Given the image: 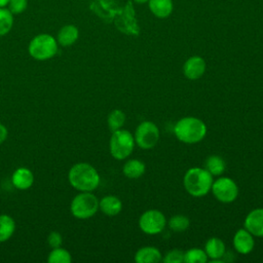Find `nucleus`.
I'll return each mask as SVG.
<instances>
[{
    "mask_svg": "<svg viewBox=\"0 0 263 263\" xmlns=\"http://www.w3.org/2000/svg\"><path fill=\"white\" fill-rule=\"evenodd\" d=\"M70 185L80 192H92L100 185L98 171L87 162H78L71 166L68 173Z\"/></svg>",
    "mask_w": 263,
    "mask_h": 263,
    "instance_id": "nucleus-1",
    "label": "nucleus"
},
{
    "mask_svg": "<svg viewBox=\"0 0 263 263\" xmlns=\"http://www.w3.org/2000/svg\"><path fill=\"white\" fill-rule=\"evenodd\" d=\"M174 134L182 143L196 144L204 139L206 135V125L197 117L186 116L176 122Z\"/></svg>",
    "mask_w": 263,
    "mask_h": 263,
    "instance_id": "nucleus-2",
    "label": "nucleus"
},
{
    "mask_svg": "<svg viewBox=\"0 0 263 263\" xmlns=\"http://www.w3.org/2000/svg\"><path fill=\"white\" fill-rule=\"evenodd\" d=\"M213 176L204 167H191L183 178V185L188 194L193 197H202L206 195L212 188Z\"/></svg>",
    "mask_w": 263,
    "mask_h": 263,
    "instance_id": "nucleus-3",
    "label": "nucleus"
},
{
    "mask_svg": "<svg viewBox=\"0 0 263 263\" xmlns=\"http://www.w3.org/2000/svg\"><path fill=\"white\" fill-rule=\"evenodd\" d=\"M136 146L134 135L127 129H117L112 132L109 141V150L113 158L117 160L126 159Z\"/></svg>",
    "mask_w": 263,
    "mask_h": 263,
    "instance_id": "nucleus-4",
    "label": "nucleus"
},
{
    "mask_svg": "<svg viewBox=\"0 0 263 263\" xmlns=\"http://www.w3.org/2000/svg\"><path fill=\"white\" fill-rule=\"evenodd\" d=\"M29 54L36 61H47L58 52L57 39L46 33L33 37L28 46Z\"/></svg>",
    "mask_w": 263,
    "mask_h": 263,
    "instance_id": "nucleus-5",
    "label": "nucleus"
},
{
    "mask_svg": "<svg viewBox=\"0 0 263 263\" xmlns=\"http://www.w3.org/2000/svg\"><path fill=\"white\" fill-rule=\"evenodd\" d=\"M98 211L99 199L92 192H80L70 203V212L76 219H89L93 217Z\"/></svg>",
    "mask_w": 263,
    "mask_h": 263,
    "instance_id": "nucleus-6",
    "label": "nucleus"
},
{
    "mask_svg": "<svg viewBox=\"0 0 263 263\" xmlns=\"http://www.w3.org/2000/svg\"><path fill=\"white\" fill-rule=\"evenodd\" d=\"M134 138L138 147L144 150H150L157 145L160 138V132L154 122L145 120L137 126Z\"/></svg>",
    "mask_w": 263,
    "mask_h": 263,
    "instance_id": "nucleus-7",
    "label": "nucleus"
},
{
    "mask_svg": "<svg viewBox=\"0 0 263 263\" xmlns=\"http://www.w3.org/2000/svg\"><path fill=\"white\" fill-rule=\"evenodd\" d=\"M164 214L158 210H148L139 218V227L145 234L156 235L163 231L166 226Z\"/></svg>",
    "mask_w": 263,
    "mask_h": 263,
    "instance_id": "nucleus-8",
    "label": "nucleus"
},
{
    "mask_svg": "<svg viewBox=\"0 0 263 263\" xmlns=\"http://www.w3.org/2000/svg\"><path fill=\"white\" fill-rule=\"evenodd\" d=\"M211 191L215 198L222 203L233 202L238 196V186L229 177H220L214 180Z\"/></svg>",
    "mask_w": 263,
    "mask_h": 263,
    "instance_id": "nucleus-9",
    "label": "nucleus"
},
{
    "mask_svg": "<svg viewBox=\"0 0 263 263\" xmlns=\"http://www.w3.org/2000/svg\"><path fill=\"white\" fill-rule=\"evenodd\" d=\"M117 16L115 18V26L119 31L127 35H138L139 34V26L135 18L134 9L132 3L128 2L125 8L122 11H118Z\"/></svg>",
    "mask_w": 263,
    "mask_h": 263,
    "instance_id": "nucleus-10",
    "label": "nucleus"
},
{
    "mask_svg": "<svg viewBox=\"0 0 263 263\" xmlns=\"http://www.w3.org/2000/svg\"><path fill=\"white\" fill-rule=\"evenodd\" d=\"M205 61L199 55L188 58L183 65V74L189 80H197L202 77L205 72Z\"/></svg>",
    "mask_w": 263,
    "mask_h": 263,
    "instance_id": "nucleus-11",
    "label": "nucleus"
},
{
    "mask_svg": "<svg viewBox=\"0 0 263 263\" xmlns=\"http://www.w3.org/2000/svg\"><path fill=\"white\" fill-rule=\"evenodd\" d=\"M232 243L237 253L241 255H247L254 250V235L251 232H249L245 227L240 228L234 233Z\"/></svg>",
    "mask_w": 263,
    "mask_h": 263,
    "instance_id": "nucleus-12",
    "label": "nucleus"
},
{
    "mask_svg": "<svg viewBox=\"0 0 263 263\" xmlns=\"http://www.w3.org/2000/svg\"><path fill=\"white\" fill-rule=\"evenodd\" d=\"M243 226L254 237H263V208L252 210L246 216Z\"/></svg>",
    "mask_w": 263,
    "mask_h": 263,
    "instance_id": "nucleus-13",
    "label": "nucleus"
},
{
    "mask_svg": "<svg viewBox=\"0 0 263 263\" xmlns=\"http://www.w3.org/2000/svg\"><path fill=\"white\" fill-rule=\"evenodd\" d=\"M11 183L18 190H27L34 184V175L28 167H18L12 173Z\"/></svg>",
    "mask_w": 263,
    "mask_h": 263,
    "instance_id": "nucleus-14",
    "label": "nucleus"
},
{
    "mask_svg": "<svg viewBox=\"0 0 263 263\" xmlns=\"http://www.w3.org/2000/svg\"><path fill=\"white\" fill-rule=\"evenodd\" d=\"M99 210L108 217H114L121 212L122 202L115 195H106L99 200Z\"/></svg>",
    "mask_w": 263,
    "mask_h": 263,
    "instance_id": "nucleus-15",
    "label": "nucleus"
},
{
    "mask_svg": "<svg viewBox=\"0 0 263 263\" xmlns=\"http://www.w3.org/2000/svg\"><path fill=\"white\" fill-rule=\"evenodd\" d=\"M204 252L209 259L212 261H220L222 257H224L226 253V247L224 241L219 237H211L205 241Z\"/></svg>",
    "mask_w": 263,
    "mask_h": 263,
    "instance_id": "nucleus-16",
    "label": "nucleus"
},
{
    "mask_svg": "<svg viewBox=\"0 0 263 263\" xmlns=\"http://www.w3.org/2000/svg\"><path fill=\"white\" fill-rule=\"evenodd\" d=\"M135 261L137 263H157L162 261V254L155 247H142L136 252Z\"/></svg>",
    "mask_w": 263,
    "mask_h": 263,
    "instance_id": "nucleus-17",
    "label": "nucleus"
},
{
    "mask_svg": "<svg viewBox=\"0 0 263 263\" xmlns=\"http://www.w3.org/2000/svg\"><path fill=\"white\" fill-rule=\"evenodd\" d=\"M79 37V30L74 25H65L63 26L58 34H57V41L58 44L64 47H68L73 45Z\"/></svg>",
    "mask_w": 263,
    "mask_h": 263,
    "instance_id": "nucleus-18",
    "label": "nucleus"
},
{
    "mask_svg": "<svg viewBox=\"0 0 263 263\" xmlns=\"http://www.w3.org/2000/svg\"><path fill=\"white\" fill-rule=\"evenodd\" d=\"M148 6L150 11L159 18L170 16L174 8L172 0H149Z\"/></svg>",
    "mask_w": 263,
    "mask_h": 263,
    "instance_id": "nucleus-19",
    "label": "nucleus"
},
{
    "mask_svg": "<svg viewBox=\"0 0 263 263\" xmlns=\"http://www.w3.org/2000/svg\"><path fill=\"white\" fill-rule=\"evenodd\" d=\"M145 171V163L140 159L135 158L127 159L122 166V173L128 179H138L144 175Z\"/></svg>",
    "mask_w": 263,
    "mask_h": 263,
    "instance_id": "nucleus-20",
    "label": "nucleus"
},
{
    "mask_svg": "<svg viewBox=\"0 0 263 263\" xmlns=\"http://www.w3.org/2000/svg\"><path fill=\"white\" fill-rule=\"evenodd\" d=\"M204 168L213 177H220L226 170V162L219 155H211L205 159Z\"/></svg>",
    "mask_w": 263,
    "mask_h": 263,
    "instance_id": "nucleus-21",
    "label": "nucleus"
},
{
    "mask_svg": "<svg viewBox=\"0 0 263 263\" xmlns=\"http://www.w3.org/2000/svg\"><path fill=\"white\" fill-rule=\"evenodd\" d=\"M15 230V222L12 217L6 214L0 215V243L7 241Z\"/></svg>",
    "mask_w": 263,
    "mask_h": 263,
    "instance_id": "nucleus-22",
    "label": "nucleus"
},
{
    "mask_svg": "<svg viewBox=\"0 0 263 263\" xmlns=\"http://www.w3.org/2000/svg\"><path fill=\"white\" fill-rule=\"evenodd\" d=\"M125 120H126V116L124 112L119 109H114L109 113L107 117V124L109 129L111 132H114L122 128Z\"/></svg>",
    "mask_w": 263,
    "mask_h": 263,
    "instance_id": "nucleus-23",
    "label": "nucleus"
},
{
    "mask_svg": "<svg viewBox=\"0 0 263 263\" xmlns=\"http://www.w3.org/2000/svg\"><path fill=\"white\" fill-rule=\"evenodd\" d=\"M166 224L168 225L170 229L174 232H184L189 228L190 220L188 219V217L184 215L177 214L172 216Z\"/></svg>",
    "mask_w": 263,
    "mask_h": 263,
    "instance_id": "nucleus-24",
    "label": "nucleus"
},
{
    "mask_svg": "<svg viewBox=\"0 0 263 263\" xmlns=\"http://www.w3.org/2000/svg\"><path fill=\"white\" fill-rule=\"evenodd\" d=\"M72 256L70 252L61 247L51 249L47 256L48 263H71Z\"/></svg>",
    "mask_w": 263,
    "mask_h": 263,
    "instance_id": "nucleus-25",
    "label": "nucleus"
},
{
    "mask_svg": "<svg viewBox=\"0 0 263 263\" xmlns=\"http://www.w3.org/2000/svg\"><path fill=\"white\" fill-rule=\"evenodd\" d=\"M13 26V14L6 8H0V37L8 34Z\"/></svg>",
    "mask_w": 263,
    "mask_h": 263,
    "instance_id": "nucleus-26",
    "label": "nucleus"
},
{
    "mask_svg": "<svg viewBox=\"0 0 263 263\" xmlns=\"http://www.w3.org/2000/svg\"><path fill=\"white\" fill-rule=\"evenodd\" d=\"M209 258L204 250L199 248H192L184 252V262L185 263H205Z\"/></svg>",
    "mask_w": 263,
    "mask_h": 263,
    "instance_id": "nucleus-27",
    "label": "nucleus"
},
{
    "mask_svg": "<svg viewBox=\"0 0 263 263\" xmlns=\"http://www.w3.org/2000/svg\"><path fill=\"white\" fill-rule=\"evenodd\" d=\"M164 263H183L184 262V252L181 250H171L162 258Z\"/></svg>",
    "mask_w": 263,
    "mask_h": 263,
    "instance_id": "nucleus-28",
    "label": "nucleus"
},
{
    "mask_svg": "<svg viewBox=\"0 0 263 263\" xmlns=\"http://www.w3.org/2000/svg\"><path fill=\"white\" fill-rule=\"evenodd\" d=\"M28 6V0H9L8 9L12 12V14H21L23 13Z\"/></svg>",
    "mask_w": 263,
    "mask_h": 263,
    "instance_id": "nucleus-29",
    "label": "nucleus"
},
{
    "mask_svg": "<svg viewBox=\"0 0 263 263\" xmlns=\"http://www.w3.org/2000/svg\"><path fill=\"white\" fill-rule=\"evenodd\" d=\"M47 243L51 249L61 247L63 243V237L61 233L58 231H51L47 236Z\"/></svg>",
    "mask_w": 263,
    "mask_h": 263,
    "instance_id": "nucleus-30",
    "label": "nucleus"
},
{
    "mask_svg": "<svg viewBox=\"0 0 263 263\" xmlns=\"http://www.w3.org/2000/svg\"><path fill=\"white\" fill-rule=\"evenodd\" d=\"M7 136H8L7 127L4 124L0 123V145H2L5 142V140L7 139Z\"/></svg>",
    "mask_w": 263,
    "mask_h": 263,
    "instance_id": "nucleus-31",
    "label": "nucleus"
},
{
    "mask_svg": "<svg viewBox=\"0 0 263 263\" xmlns=\"http://www.w3.org/2000/svg\"><path fill=\"white\" fill-rule=\"evenodd\" d=\"M8 2H9V0H0V8L7 7Z\"/></svg>",
    "mask_w": 263,
    "mask_h": 263,
    "instance_id": "nucleus-32",
    "label": "nucleus"
},
{
    "mask_svg": "<svg viewBox=\"0 0 263 263\" xmlns=\"http://www.w3.org/2000/svg\"><path fill=\"white\" fill-rule=\"evenodd\" d=\"M133 1L136 2V3H138V4H144V3L148 2L149 0H133Z\"/></svg>",
    "mask_w": 263,
    "mask_h": 263,
    "instance_id": "nucleus-33",
    "label": "nucleus"
}]
</instances>
